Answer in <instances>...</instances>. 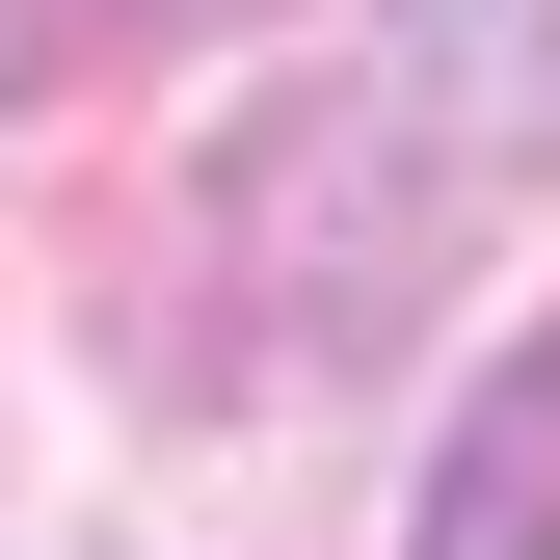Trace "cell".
I'll use <instances>...</instances> for the list:
<instances>
[{
    "instance_id": "cell-1",
    "label": "cell",
    "mask_w": 560,
    "mask_h": 560,
    "mask_svg": "<svg viewBox=\"0 0 560 560\" xmlns=\"http://www.w3.org/2000/svg\"><path fill=\"white\" fill-rule=\"evenodd\" d=\"M214 241L267 267V347H374L428 294V241H454V133H400L374 81H294V107H241Z\"/></svg>"
},
{
    "instance_id": "cell-2",
    "label": "cell",
    "mask_w": 560,
    "mask_h": 560,
    "mask_svg": "<svg viewBox=\"0 0 560 560\" xmlns=\"http://www.w3.org/2000/svg\"><path fill=\"white\" fill-rule=\"evenodd\" d=\"M400 560H560V320L480 347V428L428 454V534H400Z\"/></svg>"
},
{
    "instance_id": "cell-3",
    "label": "cell",
    "mask_w": 560,
    "mask_h": 560,
    "mask_svg": "<svg viewBox=\"0 0 560 560\" xmlns=\"http://www.w3.org/2000/svg\"><path fill=\"white\" fill-rule=\"evenodd\" d=\"M400 54H428L480 133H560V0H400Z\"/></svg>"
},
{
    "instance_id": "cell-4",
    "label": "cell",
    "mask_w": 560,
    "mask_h": 560,
    "mask_svg": "<svg viewBox=\"0 0 560 560\" xmlns=\"http://www.w3.org/2000/svg\"><path fill=\"white\" fill-rule=\"evenodd\" d=\"M54 54H81V0H0V107H54Z\"/></svg>"
}]
</instances>
